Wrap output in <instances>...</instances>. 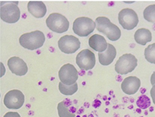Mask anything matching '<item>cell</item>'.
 I'll return each mask as SVG.
<instances>
[{"instance_id": "18", "label": "cell", "mask_w": 155, "mask_h": 117, "mask_svg": "<svg viewBox=\"0 0 155 117\" xmlns=\"http://www.w3.org/2000/svg\"><path fill=\"white\" fill-rule=\"evenodd\" d=\"M57 110L59 117H76L75 113L68 109V105L65 101H62L58 104Z\"/></svg>"}, {"instance_id": "15", "label": "cell", "mask_w": 155, "mask_h": 117, "mask_svg": "<svg viewBox=\"0 0 155 117\" xmlns=\"http://www.w3.org/2000/svg\"><path fill=\"white\" fill-rule=\"evenodd\" d=\"M28 10L30 14L38 18H42L47 13V7L42 2L31 1L28 4Z\"/></svg>"}, {"instance_id": "25", "label": "cell", "mask_w": 155, "mask_h": 117, "mask_svg": "<svg viewBox=\"0 0 155 117\" xmlns=\"http://www.w3.org/2000/svg\"><path fill=\"white\" fill-rule=\"evenodd\" d=\"M150 81H151V84L152 85V86L154 85H155V71L152 74Z\"/></svg>"}, {"instance_id": "21", "label": "cell", "mask_w": 155, "mask_h": 117, "mask_svg": "<svg viewBox=\"0 0 155 117\" xmlns=\"http://www.w3.org/2000/svg\"><path fill=\"white\" fill-rule=\"evenodd\" d=\"M145 57L148 62L155 64V43L150 45L145 49Z\"/></svg>"}, {"instance_id": "13", "label": "cell", "mask_w": 155, "mask_h": 117, "mask_svg": "<svg viewBox=\"0 0 155 117\" xmlns=\"http://www.w3.org/2000/svg\"><path fill=\"white\" fill-rule=\"evenodd\" d=\"M140 85L141 82L138 78L136 76H128L124 80L120 87L125 94L132 95L139 90Z\"/></svg>"}, {"instance_id": "12", "label": "cell", "mask_w": 155, "mask_h": 117, "mask_svg": "<svg viewBox=\"0 0 155 117\" xmlns=\"http://www.w3.org/2000/svg\"><path fill=\"white\" fill-rule=\"evenodd\" d=\"M7 65L9 70L15 75H18V76H23L28 72L26 63L20 57H11L8 61Z\"/></svg>"}, {"instance_id": "7", "label": "cell", "mask_w": 155, "mask_h": 117, "mask_svg": "<svg viewBox=\"0 0 155 117\" xmlns=\"http://www.w3.org/2000/svg\"><path fill=\"white\" fill-rule=\"evenodd\" d=\"M118 22L126 30H133L138 24V16L131 8H124L118 14Z\"/></svg>"}, {"instance_id": "1", "label": "cell", "mask_w": 155, "mask_h": 117, "mask_svg": "<svg viewBox=\"0 0 155 117\" xmlns=\"http://www.w3.org/2000/svg\"><path fill=\"white\" fill-rule=\"evenodd\" d=\"M95 23L98 31L104 34L109 40L116 41L120 38L121 32L119 28L111 23L107 17H98L96 18Z\"/></svg>"}, {"instance_id": "19", "label": "cell", "mask_w": 155, "mask_h": 117, "mask_svg": "<svg viewBox=\"0 0 155 117\" xmlns=\"http://www.w3.org/2000/svg\"><path fill=\"white\" fill-rule=\"evenodd\" d=\"M78 89V83H75L72 85H66L60 82L59 83V90L62 95H73L75 94Z\"/></svg>"}, {"instance_id": "3", "label": "cell", "mask_w": 155, "mask_h": 117, "mask_svg": "<svg viewBox=\"0 0 155 117\" xmlns=\"http://www.w3.org/2000/svg\"><path fill=\"white\" fill-rule=\"evenodd\" d=\"M18 2H1L0 17L4 22L15 23L21 17V12Z\"/></svg>"}, {"instance_id": "24", "label": "cell", "mask_w": 155, "mask_h": 117, "mask_svg": "<svg viewBox=\"0 0 155 117\" xmlns=\"http://www.w3.org/2000/svg\"><path fill=\"white\" fill-rule=\"evenodd\" d=\"M150 95H151V97L153 101V103L155 105V85L152 86V88L150 90Z\"/></svg>"}, {"instance_id": "5", "label": "cell", "mask_w": 155, "mask_h": 117, "mask_svg": "<svg viewBox=\"0 0 155 117\" xmlns=\"http://www.w3.org/2000/svg\"><path fill=\"white\" fill-rule=\"evenodd\" d=\"M137 66V58L132 54H125L118 59L115 65L116 72L125 75L132 72Z\"/></svg>"}, {"instance_id": "9", "label": "cell", "mask_w": 155, "mask_h": 117, "mask_svg": "<svg viewBox=\"0 0 155 117\" xmlns=\"http://www.w3.org/2000/svg\"><path fill=\"white\" fill-rule=\"evenodd\" d=\"M60 81L64 85H72L76 83L78 79V73L74 65L66 64L61 66L59 71Z\"/></svg>"}, {"instance_id": "11", "label": "cell", "mask_w": 155, "mask_h": 117, "mask_svg": "<svg viewBox=\"0 0 155 117\" xmlns=\"http://www.w3.org/2000/svg\"><path fill=\"white\" fill-rule=\"evenodd\" d=\"M58 47L62 52L74 54L81 47V42L74 35H64L58 41Z\"/></svg>"}, {"instance_id": "4", "label": "cell", "mask_w": 155, "mask_h": 117, "mask_svg": "<svg viewBox=\"0 0 155 117\" xmlns=\"http://www.w3.org/2000/svg\"><path fill=\"white\" fill-rule=\"evenodd\" d=\"M46 24L51 31L57 33L65 32L69 28V22L67 18L58 13H53L49 15L46 20Z\"/></svg>"}, {"instance_id": "2", "label": "cell", "mask_w": 155, "mask_h": 117, "mask_svg": "<svg viewBox=\"0 0 155 117\" xmlns=\"http://www.w3.org/2000/svg\"><path fill=\"white\" fill-rule=\"evenodd\" d=\"M45 41V34L40 30L23 34L19 38L21 46L29 50H35L43 46Z\"/></svg>"}, {"instance_id": "22", "label": "cell", "mask_w": 155, "mask_h": 117, "mask_svg": "<svg viewBox=\"0 0 155 117\" xmlns=\"http://www.w3.org/2000/svg\"><path fill=\"white\" fill-rule=\"evenodd\" d=\"M136 104L140 109H146L151 105V102H150L149 97H147L145 95H143L140 97H139V98L137 99Z\"/></svg>"}, {"instance_id": "10", "label": "cell", "mask_w": 155, "mask_h": 117, "mask_svg": "<svg viewBox=\"0 0 155 117\" xmlns=\"http://www.w3.org/2000/svg\"><path fill=\"white\" fill-rule=\"evenodd\" d=\"M76 62L78 66L82 70H91L95 66V55L90 49H83L78 54Z\"/></svg>"}, {"instance_id": "6", "label": "cell", "mask_w": 155, "mask_h": 117, "mask_svg": "<svg viewBox=\"0 0 155 117\" xmlns=\"http://www.w3.org/2000/svg\"><path fill=\"white\" fill-rule=\"evenodd\" d=\"M96 23L93 20L87 17H80L74 21L73 30L80 37H87L94 31Z\"/></svg>"}, {"instance_id": "16", "label": "cell", "mask_w": 155, "mask_h": 117, "mask_svg": "<svg viewBox=\"0 0 155 117\" xmlns=\"http://www.w3.org/2000/svg\"><path fill=\"white\" fill-rule=\"evenodd\" d=\"M116 56V49L114 45L108 44V47L106 51L104 52L99 53V62L103 66H108L114 60Z\"/></svg>"}, {"instance_id": "8", "label": "cell", "mask_w": 155, "mask_h": 117, "mask_svg": "<svg viewBox=\"0 0 155 117\" xmlns=\"http://www.w3.org/2000/svg\"><path fill=\"white\" fill-rule=\"evenodd\" d=\"M25 102V96L19 90H12L6 92L4 98V104L10 109H18Z\"/></svg>"}, {"instance_id": "17", "label": "cell", "mask_w": 155, "mask_h": 117, "mask_svg": "<svg viewBox=\"0 0 155 117\" xmlns=\"http://www.w3.org/2000/svg\"><path fill=\"white\" fill-rule=\"evenodd\" d=\"M134 38L135 42L141 45H145L152 41V32L146 28H140L135 32Z\"/></svg>"}, {"instance_id": "23", "label": "cell", "mask_w": 155, "mask_h": 117, "mask_svg": "<svg viewBox=\"0 0 155 117\" xmlns=\"http://www.w3.org/2000/svg\"><path fill=\"white\" fill-rule=\"evenodd\" d=\"M3 117H21L20 114L18 112H8L7 113L4 114Z\"/></svg>"}, {"instance_id": "14", "label": "cell", "mask_w": 155, "mask_h": 117, "mask_svg": "<svg viewBox=\"0 0 155 117\" xmlns=\"http://www.w3.org/2000/svg\"><path fill=\"white\" fill-rule=\"evenodd\" d=\"M89 45L92 49L99 53L104 52L108 47V43L104 37L98 34H94L89 39Z\"/></svg>"}, {"instance_id": "20", "label": "cell", "mask_w": 155, "mask_h": 117, "mask_svg": "<svg viewBox=\"0 0 155 117\" xmlns=\"http://www.w3.org/2000/svg\"><path fill=\"white\" fill-rule=\"evenodd\" d=\"M144 18L148 22L155 23V4L148 6L143 12Z\"/></svg>"}]
</instances>
